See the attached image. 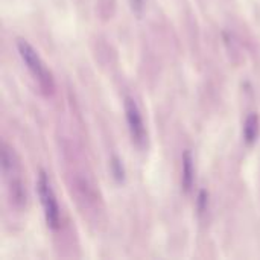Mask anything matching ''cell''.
Listing matches in <instances>:
<instances>
[{
    "label": "cell",
    "instance_id": "1",
    "mask_svg": "<svg viewBox=\"0 0 260 260\" xmlns=\"http://www.w3.org/2000/svg\"><path fill=\"white\" fill-rule=\"evenodd\" d=\"M17 49L20 53V58L26 64L27 70L32 73V76L40 82V85L44 90H52V79L50 73L46 70L38 52L26 41V40H18L17 41Z\"/></svg>",
    "mask_w": 260,
    "mask_h": 260
},
{
    "label": "cell",
    "instance_id": "2",
    "mask_svg": "<svg viewBox=\"0 0 260 260\" xmlns=\"http://www.w3.org/2000/svg\"><path fill=\"white\" fill-rule=\"evenodd\" d=\"M37 189H38V195L41 200V206L44 210V218L46 222L49 225V229L56 230L59 227V206L56 201V197L52 190L49 177L44 171L40 172L38 175V181H37Z\"/></svg>",
    "mask_w": 260,
    "mask_h": 260
},
{
    "label": "cell",
    "instance_id": "3",
    "mask_svg": "<svg viewBox=\"0 0 260 260\" xmlns=\"http://www.w3.org/2000/svg\"><path fill=\"white\" fill-rule=\"evenodd\" d=\"M123 105H125V117H126V123H128V129L133 137V142L137 145H142L146 136L142 113L133 98H125Z\"/></svg>",
    "mask_w": 260,
    "mask_h": 260
},
{
    "label": "cell",
    "instance_id": "4",
    "mask_svg": "<svg viewBox=\"0 0 260 260\" xmlns=\"http://www.w3.org/2000/svg\"><path fill=\"white\" fill-rule=\"evenodd\" d=\"M193 175H195V169H193V157L192 152L189 149H186L183 152V174H181V184L184 192H189L193 186Z\"/></svg>",
    "mask_w": 260,
    "mask_h": 260
},
{
    "label": "cell",
    "instance_id": "5",
    "mask_svg": "<svg viewBox=\"0 0 260 260\" xmlns=\"http://www.w3.org/2000/svg\"><path fill=\"white\" fill-rule=\"evenodd\" d=\"M259 137V117L257 114H250L244 125V140L247 145H253Z\"/></svg>",
    "mask_w": 260,
    "mask_h": 260
},
{
    "label": "cell",
    "instance_id": "6",
    "mask_svg": "<svg viewBox=\"0 0 260 260\" xmlns=\"http://www.w3.org/2000/svg\"><path fill=\"white\" fill-rule=\"evenodd\" d=\"M111 171H113V175L117 181H123L125 178V169L120 163V160L117 157H113L111 160Z\"/></svg>",
    "mask_w": 260,
    "mask_h": 260
},
{
    "label": "cell",
    "instance_id": "7",
    "mask_svg": "<svg viewBox=\"0 0 260 260\" xmlns=\"http://www.w3.org/2000/svg\"><path fill=\"white\" fill-rule=\"evenodd\" d=\"M207 198H209L207 192L206 190H201L200 195H198V210L200 212H204V209L207 206Z\"/></svg>",
    "mask_w": 260,
    "mask_h": 260
},
{
    "label": "cell",
    "instance_id": "8",
    "mask_svg": "<svg viewBox=\"0 0 260 260\" xmlns=\"http://www.w3.org/2000/svg\"><path fill=\"white\" fill-rule=\"evenodd\" d=\"M131 2V8H133V11L136 12V14H142V11H143V5H145V0H129Z\"/></svg>",
    "mask_w": 260,
    "mask_h": 260
}]
</instances>
